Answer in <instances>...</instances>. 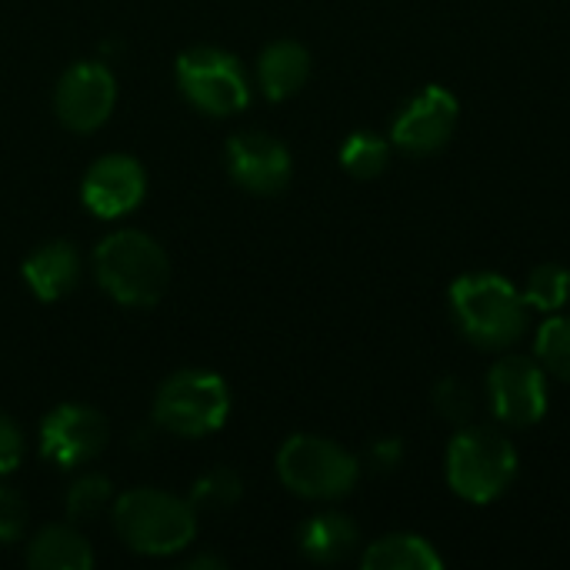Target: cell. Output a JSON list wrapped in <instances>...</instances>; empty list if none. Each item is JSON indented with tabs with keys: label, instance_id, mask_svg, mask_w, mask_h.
<instances>
[{
	"label": "cell",
	"instance_id": "6da1fadb",
	"mask_svg": "<svg viewBox=\"0 0 570 570\" xmlns=\"http://www.w3.org/2000/svg\"><path fill=\"white\" fill-rule=\"evenodd\" d=\"M451 317L474 347L508 351L528 331V301L504 274H464L451 284Z\"/></svg>",
	"mask_w": 570,
	"mask_h": 570
},
{
	"label": "cell",
	"instance_id": "7a4b0ae2",
	"mask_svg": "<svg viewBox=\"0 0 570 570\" xmlns=\"http://www.w3.org/2000/svg\"><path fill=\"white\" fill-rule=\"evenodd\" d=\"M100 287L124 307H154L170 281L167 254L140 230H117L94 250Z\"/></svg>",
	"mask_w": 570,
	"mask_h": 570
},
{
	"label": "cell",
	"instance_id": "3957f363",
	"mask_svg": "<svg viewBox=\"0 0 570 570\" xmlns=\"http://www.w3.org/2000/svg\"><path fill=\"white\" fill-rule=\"evenodd\" d=\"M448 484L468 504L498 501L518 478V451L491 428L464 424L448 444Z\"/></svg>",
	"mask_w": 570,
	"mask_h": 570
},
{
	"label": "cell",
	"instance_id": "277c9868",
	"mask_svg": "<svg viewBox=\"0 0 570 570\" xmlns=\"http://www.w3.org/2000/svg\"><path fill=\"white\" fill-rule=\"evenodd\" d=\"M114 528L130 551L147 558H167L194 541L197 518L190 501L140 488L114 504Z\"/></svg>",
	"mask_w": 570,
	"mask_h": 570
},
{
	"label": "cell",
	"instance_id": "5b68a950",
	"mask_svg": "<svg viewBox=\"0 0 570 570\" xmlns=\"http://www.w3.org/2000/svg\"><path fill=\"white\" fill-rule=\"evenodd\" d=\"M277 474L287 491L307 501L347 498L361 478V464L341 444L314 434H294L277 454Z\"/></svg>",
	"mask_w": 570,
	"mask_h": 570
},
{
	"label": "cell",
	"instance_id": "8992f818",
	"mask_svg": "<svg viewBox=\"0 0 570 570\" xmlns=\"http://www.w3.org/2000/svg\"><path fill=\"white\" fill-rule=\"evenodd\" d=\"M230 414V394L224 377L210 371H180L157 391L154 417L177 438H204L224 428Z\"/></svg>",
	"mask_w": 570,
	"mask_h": 570
},
{
	"label": "cell",
	"instance_id": "52a82bcc",
	"mask_svg": "<svg viewBox=\"0 0 570 570\" xmlns=\"http://www.w3.org/2000/svg\"><path fill=\"white\" fill-rule=\"evenodd\" d=\"M177 87L180 94L210 117L240 114L250 100L247 77L240 63L217 47H194L177 57Z\"/></svg>",
	"mask_w": 570,
	"mask_h": 570
},
{
	"label": "cell",
	"instance_id": "ba28073f",
	"mask_svg": "<svg viewBox=\"0 0 570 570\" xmlns=\"http://www.w3.org/2000/svg\"><path fill=\"white\" fill-rule=\"evenodd\" d=\"M491 414L508 428H534L548 414V371L521 354L501 357L488 371Z\"/></svg>",
	"mask_w": 570,
	"mask_h": 570
},
{
	"label": "cell",
	"instance_id": "9c48e42d",
	"mask_svg": "<svg viewBox=\"0 0 570 570\" xmlns=\"http://www.w3.org/2000/svg\"><path fill=\"white\" fill-rule=\"evenodd\" d=\"M458 120H461L458 97L448 87H424L417 97H411L401 107L391 127V144L404 154L431 157L451 144Z\"/></svg>",
	"mask_w": 570,
	"mask_h": 570
},
{
	"label": "cell",
	"instance_id": "30bf717a",
	"mask_svg": "<svg viewBox=\"0 0 570 570\" xmlns=\"http://www.w3.org/2000/svg\"><path fill=\"white\" fill-rule=\"evenodd\" d=\"M110 428L97 407L87 404H60L40 424V454L57 468L70 471L90 464L107 448Z\"/></svg>",
	"mask_w": 570,
	"mask_h": 570
},
{
	"label": "cell",
	"instance_id": "8fae6325",
	"mask_svg": "<svg viewBox=\"0 0 570 570\" xmlns=\"http://www.w3.org/2000/svg\"><path fill=\"white\" fill-rule=\"evenodd\" d=\"M117 100V80L107 70V63L80 60L70 70H63L57 90H53V110L67 130L90 134L107 124Z\"/></svg>",
	"mask_w": 570,
	"mask_h": 570
},
{
	"label": "cell",
	"instance_id": "7c38bea8",
	"mask_svg": "<svg viewBox=\"0 0 570 570\" xmlns=\"http://www.w3.org/2000/svg\"><path fill=\"white\" fill-rule=\"evenodd\" d=\"M227 170L237 187L257 194V197H274L291 184V154L287 147L261 130H244L234 134L227 144Z\"/></svg>",
	"mask_w": 570,
	"mask_h": 570
},
{
	"label": "cell",
	"instance_id": "4fadbf2b",
	"mask_svg": "<svg viewBox=\"0 0 570 570\" xmlns=\"http://www.w3.org/2000/svg\"><path fill=\"white\" fill-rule=\"evenodd\" d=\"M144 194H147V174L127 154H107L94 160L80 184V197L87 210L104 220L130 214L144 200Z\"/></svg>",
	"mask_w": 570,
	"mask_h": 570
},
{
	"label": "cell",
	"instance_id": "5bb4252c",
	"mask_svg": "<svg viewBox=\"0 0 570 570\" xmlns=\"http://www.w3.org/2000/svg\"><path fill=\"white\" fill-rule=\"evenodd\" d=\"M77 274H80V261L73 244L67 240H50L23 261V281L47 304L67 297L77 284Z\"/></svg>",
	"mask_w": 570,
	"mask_h": 570
},
{
	"label": "cell",
	"instance_id": "9a60e30c",
	"mask_svg": "<svg viewBox=\"0 0 570 570\" xmlns=\"http://www.w3.org/2000/svg\"><path fill=\"white\" fill-rule=\"evenodd\" d=\"M307 77H311V53L297 40H277L257 60V80L267 100L294 97L307 83Z\"/></svg>",
	"mask_w": 570,
	"mask_h": 570
},
{
	"label": "cell",
	"instance_id": "2e32d148",
	"mask_svg": "<svg viewBox=\"0 0 570 570\" xmlns=\"http://www.w3.org/2000/svg\"><path fill=\"white\" fill-rule=\"evenodd\" d=\"M361 541V531L344 514H317L301 528V551L314 564H341Z\"/></svg>",
	"mask_w": 570,
	"mask_h": 570
},
{
	"label": "cell",
	"instance_id": "e0dca14e",
	"mask_svg": "<svg viewBox=\"0 0 570 570\" xmlns=\"http://www.w3.org/2000/svg\"><path fill=\"white\" fill-rule=\"evenodd\" d=\"M361 564L364 570H441L444 558L421 534H387L364 551Z\"/></svg>",
	"mask_w": 570,
	"mask_h": 570
},
{
	"label": "cell",
	"instance_id": "ac0fdd59",
	"mask_svg": "<svg viewBox=\"0 0 570 570\" xmlns=\"http://www.w3.org/2000/svg\"><path fill=\"white\" fill-rule=\"evenodd\" d=\"M27 564L33 570H90L94 551L73 528H43L27 548Z\"/></svg>",
	"mask_w": 570,
	"mask_h": 570
},
{
	"label": "cell",
	"instance_id": "d6986e66",
	"mask_svg": "<svg viewBox=\"0 0 570 570\" xmlns=\"http://www.w3.org/2000/svg\"><path fill=\"white\" fill-rule=\"evenodd\" d=\"M387 164H391V144L374 130H357L341 147V167L351 177L374 180L387 170Z\"/></svg>",
	"mask_w": 570,
	"mask_h": 570
},
{
	"label": "cell",
	"instance_id": "ffe728a7",
	"mask_svg": "<svg viewBox=\"0 0 570 570\" xmlns=\"http://www.w3.org/2000/svg\"><path fill=\"white\" fill-rule=\"evenodd\" d=\"M524 301L531 311H544V314H558L564 311L570 301V271L564 264H538L531 274H528V284H524Z\"/></svg>",
	"mask_w": 570,
	"mask_h": 570
},
{
	"label": "cell",
	"instance_id": "44dd1931",
	"mask_svg": "<svg viewBox=\"0 0 570 570\" xmlns=\"http://www.w3.org/2000/svg\"><path fill=\"white\" fill-rule=\"evenodd\" d=\"M240 494H244L240 474L230 471V468H214V471H207V474L194 484V491H190V508H194V514H197V511H200V514H224V511H230V508L240 501Z\"/></svg>",
	"mask_w": 570,
	"mask_h": 570
},
{
	"label": "cell",
	"instance_id": "7402d4cb",
	"mask_svg": "<svg viewBox=\"0 0 570 570\" xmlns=\"http://www.w3.org/2000/svg\"><path fill=\"white\" fill-rule=\"evenodd\" d=\"M534 354H538V364H541L551 377L570 384V317L554 314V317H548V321L538 327Z\"/></svg>",
	"mask_w": 570,
	"mask_h": 570
},
{
	"label": "cell",
	"instance_id": "603a6c76",
	"mask_svg": "<svg viewBox=\"0 0 570 570\" xmlns=\"http://www.w3.org/2000/svg\"><path fill=\"white\" fill-rule=\"evenodd\" d=\"M110 481L100 474H83L80 481H73L70 494H67V514L70 521H97L107 504H110Z\"/></svg>",
	"mask_w": 570,
	"mask_h": 570
},
{
	"label": "cell",
	"instance_id": "cb8c5ba5",
	"mask_svg": "<svg viewBox=\"0 0 570 570\" xmlns=\"http://www.w3.org/2000/svg\"><path fill=\"white\" fill-rule=\"evenodd\" d=\"M431 401H434L438 417H444V421H451V424H458V428L471 424V417H474V411H478V401H474L471 387H468L464 381H458V377L438 381L434 391H431Z\"/></svg>",
	"mask_w": 570,
	"mask_h": 570
},
{
	"label": "cell",
	"instance_id": "d4e9b609",
	"mask_svg": "<svg viewBox=\"0 0 570 570\" xmlns=\"http://www.w3.org/2000/svg\"><path fill=\"white\" fill-rule=\"evenodd\" d=\"M27 528V501L13 488H0V544L20 541Z\"/></svg>",
	"mask_w": 570,
	"mask_h": 570
},
{
	"label": "cell",
	"instance_id": "484cf974",
	"mask_svg": "<svg viewBox=\"0 0 570 570\" xmlns=\"http://www.w3.org/2000/svg\"><path fill=\"white\" fill-rule=\"evenodd\" d=\"M23 458V438H20V428L0 411V474H10L17 471Z\"/></svg>",
	"mask_w": 570,
	"mask_h": 570
},
{
	"label": "cell",
	"instance_id": "4316f807",
	"mask_svg": "<svg viewBox=\"0 0 570 570\" xmlns=\"http://www.w3.org/2000/svg\"><path fill=\"white\" fill-rule=\"evenodd\" d=\"M371 468L377 474H387V471H397V464L404 461V444L397 438H381L377 444H371V454H367Z\"/></svg>",
	"mask_w": 570,
	"mask_h": 570
},
{
	"label": "cell",
	"instance_id": "83f0119b",
	"mask_svg": "<svg viewBox=\"0 0 570 570\" xmlns=\"http://www.w3.org/2000/svg\"><path fill=\"white\" fill-rule=\"evenodd\" d=\"M187 568H224V561L220 558H194V561H187Z\"/></svg>",
	"mask_w": 570,
	"mask_h": 570
}]
</instances>
